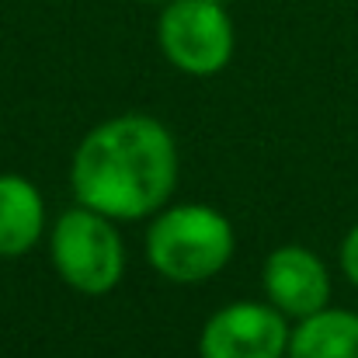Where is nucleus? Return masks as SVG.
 Here are the masks:
<instances>
[{
  "label": "nucleus",
  "instance_id": "obj_1",
  "mask_svg": "<svg viewBox=\"0 0 358 358\" xmlns=\"http://www.w3.org/2000/svg\"><path fill=\"white\" fill-rule=\"evenodd\" d=\"M80 206L108 220L160 213L178 185V150L171 132L150 115H119L91 129L70 164Z\"/></svg>",
  "mask_w": 358,
  "mask_h": 358
},
{
  "label": "nucleus",
  "instance_id": "obj_2",
  "mask_svg": "<svg viewBox=\"0 0 358 358\" xmlns=\"http://www.w3.org/2000/svg\"><path fill=\"white\" fill-rule=\"evenodd\" d=\"M146 254L171 282H206L234 257V227L213 206H174L153 220Z\"/></svg>",
  "mask_w": 358,
  "mask_h": 358
},
{
  "label": "nucleus",
  "instance_id": "obj_3",
  "mask_svg": "<svg viewBox=\"0 0 358 358\" xmlns=\"http://www.w3.org/2000/svg\"><path fill=\"white\" fill-rule=\"evenodd\" d=\"M49 254L59 278L84 296H105L115 289L125 268V247L115 220L87 206L66 209L59 216L49 237Z\"/></svg>",
  "mask_w": 358,
  "mask_h": 358
},
{
  "label": "nucleus",
  "instance_id": "obj_4",
  "mask_svg": "<svg viewBox=\"0 0 358 358\" xmlns=\"http://www.w3.org/2000/svg\"><path fill=\"white\" fill-rule=\"evenodd\" d=\"M157 38L164 56L195 77L220 73L234 56V24L220 0H167Z\"/></svg>",
  "mask_w": 358,
  "mask_h": 358
},
{
  "label": "nucleus",
  "instance_id": "obj_5",
  "mask_svg": "<svg viewBox=\"0 0 358 358\" xmlns=\"http://www.w3.org/2000/svg\"><path fill=\"white\" fill-rule=\"evenodd\" d=\"M285 313L264 303H230L209 317L199 338L202 358H285Z\"/></svg>",
  "mask_w": 358,
  "mask_h": 358
},
{
  "label": "nucleus",
  "instance_id": "obj_6",
  "mask_svg": "<svg viewBox=\"0 0 358 358\" xmlns=\"http://www.w3.org/2000/svg\"><path fill=\"white\" fill-rule=\"evenodd\" d=\"M264 292L275 310L303 320L327 306L331 275L313 250H306L299 243H285V247L271 250L264 261Z\"/></svg>",
  "mask_w": 358,
  "mask_h": 358
},
{
  "label": "nucleus",
  "instance_id": "obj_7",
  "mask_svg": "<svg viewBox=\"0 0 358 358\" xmlns=\"http://www.w3.org/2000/svg\"><path fill=\"white\" fill-rule=\"evenodd\" d=\"M45 227V202L21 174H0V257L31 250Z\"/></svg>",
  "mask_w": 358,
  "mask_h": 358
},
{
  "label": "nucleus",
  "instance_id": "obj_8",
  "mask_svg": "<svg viewBox=\"0 0 358 358\" xmlns=\"http://www.w3.org/2000/svg\"><path fill=\"white\" fill-rule=\"evenodd\" d=\"M285 358H358V313L320 310L289 334Z\"/></svg>",
  "mask_w": 358,
  "mask_h": 358
},
{
  "label": "nucleus",
  "instance_id": "obj_9",
  "mask_svg": "<svg viewBox=\"0 0 358 358\" xmlns=\"http://www.w3.org/2000/svg\"><path fill=\"white\" fill-rule=\"evenodd\" d=\"M341 268H345V275L358 285V227H352V234L341 243Z\"/></svg>",
  "mask_w": 358,
  "mask_h": 358
},
{
  "label": "nucleus",
  "instance_id": "obj_10",
  "mask_svg": "<svg viewBox=\"0 0 358 358\" xmlns=\"http://www.w3.org/2000/svg\"><path fill=\"white\" fill-rule=\"evenodd\" d=\"M220 3H230V0H220Z\"/></svg>",
  "mask_w": 358,
  "mask_h": 358
},
{
  "label": "nucleus",
  "instance_id": "obj_11",
  "mask_svg": "<svg viewBox=\"0 0 358 358\" xmlns=\"http://www.w3.org/2000/svg\"><path fill=\"white\" fill-rule=\"evenodd\" d=\"M150 3H157V0H150Z\"/></svg>",
  "mask_w": 358,
  "mask_h": 358
}]
</instances>
